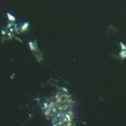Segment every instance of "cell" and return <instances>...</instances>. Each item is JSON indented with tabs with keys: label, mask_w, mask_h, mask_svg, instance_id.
<instances>
[{
	"label": "cell",
	"mask_w": 126,
	"mask_h": 126,
	"mask_svg": "<svg viewBox=\"0 0 126 126\" xmlns=\"http://www.w3.org/2000/svg\"><path fill=\"white\" fill-rule=\"evenodd\" d=\"M76 100L66 88H58L51 95L44 97L39 104L43 116L47 120H51L56 114L74 110Z\"/></svg>",
	"instance_id": "obj_1"
},
{
	"label": "cell",
	"mask_w": 126,
	"mask_h": 126,
	"mask_svg": "<svg viewBox=\"0 0 126 126\" xmlns=\"http://www.w3.org/2000/svg\"><path fill=\"white\" fill-rule=\"evenodd\" d=\"M7 18H8V20L11 22V23H15L16 22V18L14 17V15H12L11 13H7Z\"/></svg>",
	"instance_id": "obj_6"
},
{
	"label": "cell",
	"mask_w": 126,
	"mask_h": 126,
	"mask_svg": "<svg viewBox=\"0 0 126 126\" xmlns=\"http://www.w3.org/2000/svg\"><path fill=\"white\" fill-rule=\"evenodd\" d=\"M119 45H120V49L117 53V58L126 59V44H124L123 42H120Z\"/></svg>",
	"instance_id": "obj_4"
},
{
	"label": "cell",
	"mask_w": 126,
	"mask_h": 126,
	"mask_svg": "<svg viewBox=\"0 0 126 126\" xmlns=\"http://www.w3.org/2000/svg\"><path fill=\"white\" fill-rule=\"evenodd\" d=\"M51 126H75L76 115L74 110H67L56 114L50 120Z\"/></svg>",
	"instance_id": "obj_2"
},
{
	"label": "cell",
	"mask_w": 126,
	"mask_h": 126,
	"mask_svg": "<svg viewBox=\"0 0 126 126\" xmlns=\"http://www.w3.org/2000/svg\"><path fill=\"white\" fill-rule=\"evenodd\" d=\"M29 28H30V24H29L28 22L24 23L23 25L19 26V30H20V32H26L29 30Z\"/></svg>",
	"instance_id": "obj_5"
},
{
	"label": "cell",
	"mask_w": 126,
	"mask_h": 126,
	"mask_svg": "<svg viewBox=\"0 0 126 126\" xmlns=\"http://www.w3.org/2000/svg\"><path fill=\"white\" fill-rule=\"evenodd\" d=\"M29 48L32 54V56L34 57V59L38 62V63H41L43 61V54L38 46V43H37V40L36 39H33V40H30L29 41Z\"/></svg>",
	"instance_id": "obj_3"
}]
</instances>
